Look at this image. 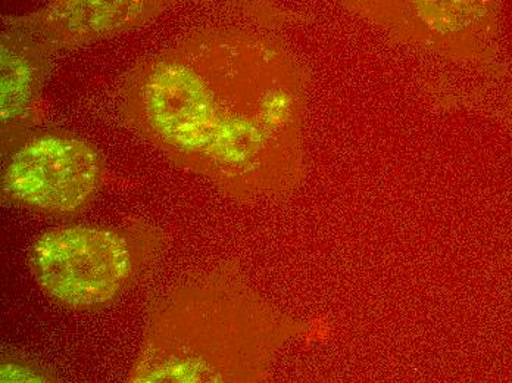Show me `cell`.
I'll list each match as a JSON object with an SVG mask.
<instances>
[{"instance_id": "obj_3", "label": "cell", "mask_w": 512, "mask_h": 383, "mask_svg": "<svg viewBox=\"0 0 512 383\" xmlns=\"http://www.w3.org/2000/svg\"><path fill=\"white\" fill-rule=\"evenodd\" d=\"M168 247L159 224H68L46 230L27 252V266L43 294L71 311L106 310L149 276Z\"/></svg>"}, {"instance_id": "obj_4", "label": "cell", "mask_w": 512, "mask_h": 383, "mask_svg": "<svg viewBox=\"0 0 512 383\" xmlns=\"http://www.w3.org/2000/svg\"><path fill=\"white\" fill-rule=\"evenodd\" d=\"M108 165L101 149L62 127H39L2 157L0 199L53 219H74L105 188Z\"/></svg>"}, {"instance_id": "obj_7", "label": "cell", "mask_w": 512, "mask_h": 383, "mask_svg": "<svg viewBox=\"0 0 512 383\" xmlns=\"http://www.w3.org/2000/svg\"><path fill=\"white\" fill-rule=\"evenodd\" d=\"M59 54L30 31L2 18L0 154L8 155L42 127V105Z\"/></svg>"}, {"instance_id": "obj_1", "label": "cell", "mask_w": 512, "mask_h": 383, "mask_svg": "<svg viewBox=\"0 0 512 383\" xmlns=\"http://www.w3.org/2000/svg\"><path fill=\"white\" fill-rule=\"evenodd\" d=\"M271 28L202 24L143 56L115 90L118 120L229 198L289 188L304 160L308 79Z\"/></svg>"}, {"instance_id": "obj_5", "label": "cell", "mask_w": 512, "mask_h": 383, "mask_svg": "<svg viewBox=\"0 0 512 383\" xmlns=\"http://www.w3.org/2000/svg\"><path fill=\"white\" fill-rule=\"evenodd\" d=\"M405 42L467 58L495 52L501 0H339Z\"/></svg>"}, {"instance_id": "obj_8", "label": "cell", "mask_w": 512, "mask_h": 383, "mask_svg": "<svg viewBox=\"0 0 512 383\" xmlns=\"http://www.w3.org/2000/svg\"><path fill=\"white\" fill-rule=\"evenodd\" d=\"M61 376L55 367L45 363L31 354L21 353L18 350H9L2 353L0 360V382L2 383H30V382H58Z\"/></svg>"}, {"instance_id": "obj_6", "label": "cell", "mask_w": 512, "mask_h": 383, "mask_svg": "<svg viewBox=\"0 0 512 383\" xmlns=\"http://www.w3.org/2000/svg\"><path fill=\"white\" fill-rule=\"evenodd\" d=\"M193 2L204 0H48L27 14L5 18L62 54L126 34Z\"/></svg>"}, {"instance_id": "obj_2", "label": "cell", "mask_w": 512, "mask_h": 383, "mask_svg": "<svg viewBox=\"0 0 512 383\" xmlns=\"http://www.w3.org/2000/svg\"><path fill=\"white\" fill-rule=\"evenodd\" d=\"M283 330L234 266L201 267L152 292L127 382L251 381Z\"/></svg>"}]
</instances>
